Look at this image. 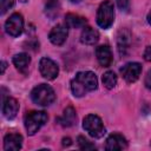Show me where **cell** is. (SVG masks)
Here are the masks:
<instances>
[{
	"label": "cell",
	"instance_id": "29",
	"mask_svg": "<svg viewBox=\"0 0 151 151\" xmlns=\"http://www.w3.org/2000/svg\"><path fill=\"white\" fill-rule=\"evenodd\" d=\"M70 1H71V2H80L81 0H70Z\"/></svg>",
	"mask_w": 151,
	"mask_h": 151
},
{
	"label": "cell",
	"instance_id": "13",
	"mask_svg": "<svg viewBox=\"0 0 151 151\" xmlns=\"http://www.w3.org/2000/svg\"><path fill=\"white\" fill-rule=\"evenodd\" d=\"M96 55H97V60L98 63L104 66L107 67L111 65L112 63V52L111 48L107 45H100L96 48Z\"/></svg>",
	"mask_w": 151,
	"mask_h": 151
},
{
	"label": "cell",
	"instance_id": "3",
	"mask_svg": "<svg viewBox=\"0 0 151 151\" xmlns=\"http://www.w3.org/2000/svg\"><path fill=\"white\" fill-rule=\"evenodd\" d=\"M32 100L40 106H48L55 99V93L53 88L47 84H40L35 86L31 92Z\"/></svg>",
	"mask_w": 151,
	"mask_h": 151
},
{
	"label": "cell",
	"instance_id": "25",
	"mask_svg": "<svg viewBox=\"0 0 151 151\" xmlns=\"http://www.w3.org/2000/svg\"><path fill=\"white\" fill-rule=\"evenodd\" d=\"M145 86L149 88V90H151V70L146 73V76H145Z\"/></svg>",
	"mask_w": 151,
	"mask_h": 151
},
{
	"label": "cell",
	"instance_id": "4",
	"mask_svg": "<svg viewBox=\"0 0 151 151\" xmlns=\"http://www.w3.org/2000/svg\"><path fill=\"white\" fill-rule=\"evenodd\" d=\"M114 21V8L110 1L100 4L97 11V24L101 28H109Z\"/></svg>",
	"mask_w": 151,
	"mask_h": 151
},
{
	"label": "cell",
	"instance_id": "26",
	"mask_svg": "<svg viewBox=\"0 0 151 151\" xmlns=\"http://www.w3.org/2000/svg\"><path fill=\"white\" fill-rule=\"evenodd\" d=\"M72 143H71V139L67 137V138H63V145L64 146H68V145H71Z\"/></svg>",
	"mask_w": 151,
	"mask_h": 151
},
{
	"label": "cell",
	"instance_id": "1",
	"mask_svg": "<svg viewBox=\"0 0 151 151\" xmlns=\"http://www.w3.org/2000/svg\"><path fill=\"white\" fill-rule=\"evenodd\" d=\"M98 87V79L93 72H79L71 81V90L76 97H83Z\"/></svg>",
	"mask_w": 151,
	"mask_h": 151
},
{
	"label": "cell",
	"instance_id": "24",
	"mask_svg": "<svg viewBox=\"0 0 151 151\" xmlns=\"http://www.w3.org/2000/svg\"><path fill=\"white\" fill-rule=\"evenodd\" d=\"M144 59L146 61H151V46H147L144 51Z\"/></svg>",
	"mask_w": 151,
	"mask_h": 151
},
{
	"label": "cell",
	"instance_id": "9",
	"mask_svg": "<svg viewBox=\"0 0 151 151\" xmlns=\"http://www.w3.org/2000/svg\"><path fill=\"white\" fill-rule=\"evenodd\" d=\"M127 147V142L125 137H123L119 133H113L106 139L105 149L109 151H116V150H124Z\"/></svg>",
	"mask_w": 151,
	"mask_h": 151
},
{
	"label": "cell",
	"instance_id": "7",
	"mask_svg": "<svg viewBox=\"0 0 151 151\" xmlns=\"http://www.w3.org/2000/svg\"><path fill=\"white\" fill-rule=\"evenodd\" d=\"M39 70L40 73L44 78L48 79V80H53L57 78L58 73H59V67L58 65L50 58H42L39 63Z\"/></svg>",
	"mask_w": 151,
	"mask_h": 151
},
{
	"label": "cell",
	"instance_id": "19",
	"mask_svg": "<svg viewBox=\"0 0 151 151\" xmlns=\"http://www.w3.org/2000/svg\"><path fill=\"white\" fill-rule=\"evenodd\" d=\"M58 7H59V1L58 0H48L46 5V13L50 17H53L54 14L58 13Z\"/></svg>",
	"mask_w": 151,
	"mask_h": 151
},
{
	"label": "cell",
	"instance_id": "23",
	"mask_svg": "<svg viewBox=\"0 0 151 151\" xmlns=\"http://www.w3.org/2000/svg\"><path fill=\"white\" fill-rule=\"evenodd\" d=\"M117 6L122 9V11H127L129 8V0H114Z\"/></svg>",
	"mask_w": 151,
	"mask_h": 151
},
{
	"label": "cell",
	"instance_id": "11",
	"mask_svg": "<svg viewBox=\"0 0 151 151\" xmlns=\"http://www.w3.org/2000/svg\"><path fill=\"white\" fill-rule=\"evenodd\" d=\"M22 145V136L19 133H8L4 138V149L6 151H18Z\"/></svg>",
	"mask_w": 151,
	"mask_h": 151
},
{
	"label": "cell",
	"instance_id": "21",
	"mask_svg": "<svg viewBox=\"0 0 151 151\" xmlns=\"http://www.w3.org/2000/svg\"><path fill=\"white\" fill-rule=\"evenodd\" d=\"M122 33H123V35H119L118 37V48H119V52L123 48V53H124V50L127 48V41H129L130 35H129V33H126V35H125L124 34L125 32H122Z\"/></svg>",
	"mask_w": 151,
	"mask_h": 151
},
{
	"label": "cell",
	"instance_id": "5",
	"mask_svg": "<svg viewBox=\"0 0 151 151\" xmlns=\"http://www.w3.org/2000/svg\"><path fill=\"white\" fill-rule=\"evenodd\" d=\"M83 127L93 138H100L105 133V127L101 119L96 114H87L83 120Z\"/></svg>",
	"mask_w": 151,
	"mask_h": 151
},
{
	"label": "cell",
	"instance_id": "10",
	"mask_svg": "<svg viewBox=\"0 0 151 151\" xmlns=\"http://www.w3.org/2000/svg\"><path fill=\"white\" fill-rule=\"evenodd\" d=\"M51 42L53 45H63L67 38V26L64 25H57L52 28L48 35Z\"/></svg>",
	"mask_w": 151,
	"mask_h": 151
},
{
	"label": "cell",
	"instance_id": "12",
	"mask_svg": "<svg viewBox=\"0 0 151 151\" xmlns=\"http://www.w3.org/2000/svg\"><path fill=\"white\" fill-rule=\"evenodd\" d=\"M19 111V103L14 98H6L2 101V114L7 119H13Z\"/></svg>",
	"mask_w": 151,
	"mask_h": 151
},
{
	"label": "cell",
	"instance_id": "20",
	"mask_svg": "<svg viewBox=\"0 0 151 151\" xmlns=\"http://www.w3.org/2000/svg\"><path fill=\"white\" fill-rule=\"evenodd\" d=\"M78 145H79V147L81 150H92V149H96L94 144H92L90 140H87L83 136H79L78 137Z\"/></svg>",
	"mask_w": 151,
	"mask_h": 151
},
{
	"label": "cell",
	"instance_id": "14",
	"mask_svg": "<svg viewBox=\"0 0 151 151\" xmlns=\"http://www.w3.org/2000/svg\"><path fill=\"white\" fill-rule=\"evenodd\" d=\"M76 119H77V114H76V110L72 107V106H67L64 112H63V116L58 118V122L61 126H65V127H70L72 126L74 123H76Z\"/></svg>",
	"mask_w": 151,
	"mask_h": 151
},
{
	"label": "cell",
	"instance_id": "27",
	"mask_svg": "<svg viewBox=\"0 0 151 151\" xmlns=\"http://www.w3.org/2000/svg\"><path fill=\"white\" fill-rule=\"evenodd\" d=\"M6 65H7V64H6L5 61H2V63H1V73H4V72H5V70H6Z\"/></svg>",
	"mask_w": 151,
	"mask_h": 151
},
{
	"label": "cell",
	"instance_id": "8",
	"mask_svg": "<svg viewBox=\"0 0 151 151\" xmlns=\"http://www.w3.org/2000/svg\"><path fill=\"white\" fill-rule=\"evenodd\" d=\"M120 73L127 83H134L142 73V65L139 63H127L120 68Z\"/></svg>",
	"mask_w": 151,
	"mask_h": 151
},
{
	"label": "cell",
	"instance_id": "18",
	"mask_svg": "<svg viewBox=\"0 0 151 151\" xmlns=\"http://www.w3.org/2000/svg\"><path fill=\"white\" fill-rule=\"evenodd\" d=\"M101 80H103L104 86H105L106 88H109V90L113 88V87L117 85V76H116V73L112 72V71L105 72V73L103 74Z\"/></svg>",
	"mask_w": 151,
	"mask_h": 151
},
{
	"label": "cell",
	"instance_id": "28",
	"mask_svg": "<svg viewBox=\"0 0 151 151\" xmlns=\"http://www.w3.org/2000/svg\"><path fill=\"white\" fill-rule=\"evenodd\" d=\"M147 22L151 25V11L149 12V14H147Z\"/></svg>",
	"mask_w": 151,
	"mask_h": 151
},
{
	"label": "cell",
	"instance_id": "2",
	"mask_svg": "<svg viewBox=\"0 0 151 151\" xmlns=\"http://www.w3.org/2000/svg\"><path fill=\"white\" fill-rule=\"evenodd\" d=\"M48 116L44 111H29L25 114L24 123H25V129L29 136H33L40 130L42 125L47 122Z\"/></svg>",
	"mask_w": 151,
	"mask_h": 151
},
{
	"label": "cell",
	"instance_id": "17",
	"mask_svg": "<svg viewBox=\"0 0 151 151\" xmlns=\"http://www.w3.org/2000/svg\"><path fill=\"white\" fill-rule=\"evenodd\" d=\"M65 22H66V26L70 28H79V27H84L85 24L87 22V20H86V18L80 17L78 14L70 13L65 17Z\"/></svg>",
	"mask_w": 151,
	"mask_h": 151
},
{
	"label": "cell",
	"instance_id": "16",
	"mask_svg": "<svg viewBox=\"0 0 151 151\" xmlns=\"http://www.w3.org/2000/svg\"><path fill=\"white\" fill-rule=\"evenodd\" d=\"M29 63H31V58L26 53H19V54H15L13 57V64H14V66L20 72H22V73H25L27 71Z\"/></svg>",
	"mask_w": 151,
	"mask_h": 151
},
{
	"label": "cell",
	"instance_id": "15",
	"mask_svg": "<svg viewBox=\"0 0 151 151\" xmlns=\"http://www.w3.org/2000/svg\"><path fill=\"white\" fill-rule=\"evenodd\" d=\"M80 40L83 44L86 45H94L98 40H99V33L97 29L92 28V27H85L81 32L80 35Z\"/></svg>",
	"mask_w": 151,
	"mask_h": 151
},
{
	"label": "cell",
	"instance_id": "6",
	"mask_svg": "<svg viewBox=\"0 0 151 151\" xmlns=\"http://www.w3.org/2000/svg\"><path fill=\"white\" fill-rule=\"evenodd\" d=\"M6 32L12 37H18L24 31V19L19 13H13L5 24Z\"/></svg>",
	"mask_w": 151,
	"mask_h": 151
},
{
	"label": "cell",
	"instance_id": "22",
	"mask_svg": "<svg viewBox=\"0 0 151 151\" xmlns=\"http://www.w3.org/2000/svg\"><path fill=\"white\" fill-rule=\"evenodd\" d=\"M14 5V0H0V9L1 14H5L9 8H12Z\"/></svg>",
	"mask_w": 151,
	"mask_h": 151
}]
</instances>
